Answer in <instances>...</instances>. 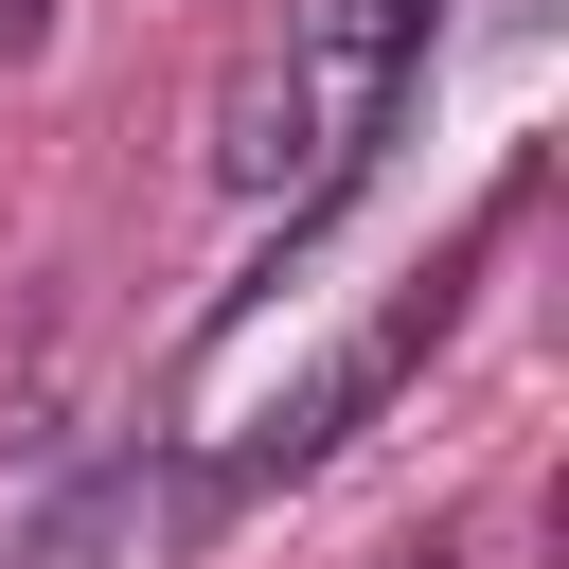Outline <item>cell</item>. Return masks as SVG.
Listing matches in <instances>:
<instances>
[{
    "label": "cell",
    "mask_w": 569,
    "mask_h": 569,
    "mask_svg": "<svg viewBox=\"0 0 569 569\" xmlns=\"http://www.w3.org/2000/svg\"><path fill=\"white\" fill-rule=\"evenodd\" d=\"M391 569H462V551H445V533H427V551H391Z\"/></svg>",
    "instance_id": "7a4b0ae2"
},
{
    "label": "cell",
    "mask_w": 569,
    "mask_h": 569,
    "mask_svg": "<svg viewBox=\"0 0 569 569\" xmlns=\"http://www.w3.org/2000/svg\"><path fill=\"white\" fill-rule=\"evenodd\" d=\"M213 124H231V142H213V160H231V178H249V196H267V178H284V160H302V71H231V107H213Z\"/></svg>",
    "instance_id": "6da1fadb"
}]
</instances>
